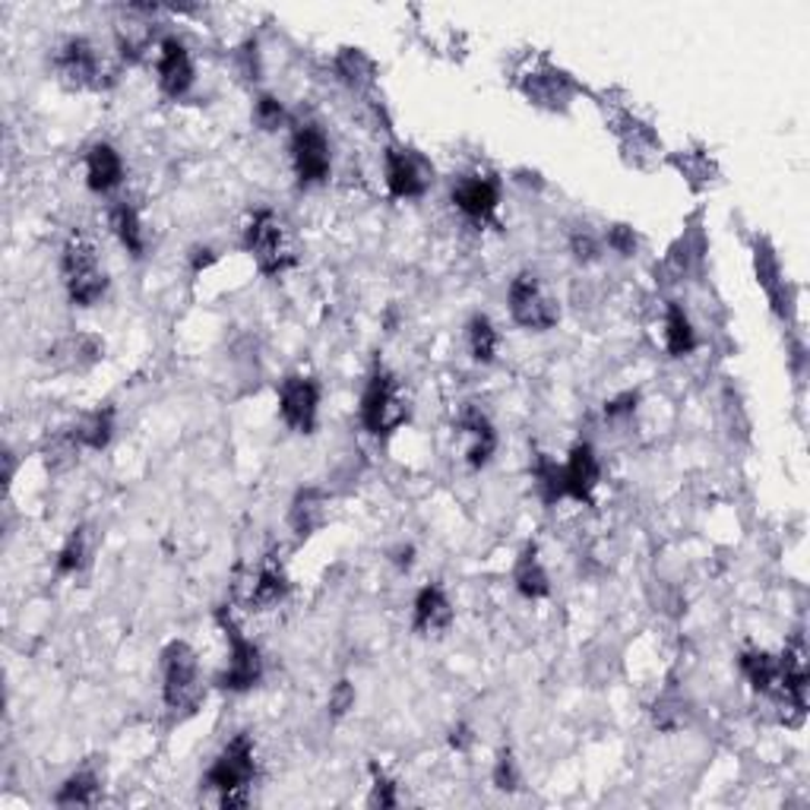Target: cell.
Instances as JSON below:
<instances>
[{
    "label": "cell",
    "instance_id": "836d02e7",
    "mask_svg": "<svg viewBox=\"0 0 810 810\" xmlns=\"http://www.w3.org/2000/svg\"><path fill=\"white\" fill-rule=\"evenodd\" d=\"M494 786H498L500 791L520 789V769H517V760H513L510 750H503L498 757V763H494Z\"/></svg>",
    "mask_w": 810,
    "mask_h": 810
},
{
    "label": "cell",
    "instance_id": "7402d4cb",
    "mask_svg": "<svg viewBox=\"0 0 810 810\" xmlns=\"http://www.w3.org/2000/svg\"><path fill=\"white\" fill-rule=\"evenodd\" d=\"M108 222H111V231H114V238L121 241V248L130 253V257H143L146 253V231H143V222H140V212L137 207H130V203H114L111 212H108Z\"/></svg>",
    "mask_w": 810,
    "mask_h": 810
},
{
    "label": "cell",
    "instance_id": "3957f363",
    "mask_svg": "<svg viewBox=\"0 0 810 810\" xmlns=\"http://www.w3.org/2000/svg\"><path fill=\"white\" fill-rule=\"evenodd\" d=\"M244 248L263 276H282L298 260L286 222L270 209H260L250 216L248 229H244Z\"/></svg>",
    "mask_w": 810,
    "mask_h": 810
},
{
    "label": "cell",
    "instance_id": "4316f807",
    "mask_svg": "<svg viewBox=\"0 0 810 810\" xmlns=\"http://www.w3.org/2000/svg\"><path fill=\"white\" fill-rule=\"evenodd\" d=\"M666 349L671 358H684L697 349V330L678 301H668L666 308Z\"/></svg>",
    "mask_w": 810,
    "mask_h": 810
},
{
    "label": "cell",
    "instance_id": "ac0fdd59",
    "mask_svg": "<svg viewBox=\"0 0 810 810\" xmlns=\"http://www.w3.org/2000/svg\"><path fill=\"white\" fill-rule=\"evenodd\" d=\"M86 184L96 193H111L124 184V159L111 143H96L86 152Z\"/></svg>",
    "mask_w": 810,
    "mask_h": 810
},
{
    "label": "cell",
    "instance_id": "d6a6232c",
    "mask_svg": "<svg viewBox=\"0 0 810 810\" xmlns=\"http://www.w3.org/2000/svg\"><path fill=\"white\" fill-rule=\"evenodd\" d=\"M671 162L684 171V178L690 181V184H693V188H697V181L709 184V181H712V174H716L712 162H709L707 156H700V152H684V159L678 156V159H671Z\"/></svg>",
    "mask_w": 810,
    "mask_h": 810
},
{
    "label": "cell",
    "instance_id": "1f68e13d",
    "mask_svg": "<svg viewBox=\"0 0 810 810\" xmlns=\"http://www.w3.org/2000/svg\"><path fill=\"white\" fill-rule=\"evenodd\" d=\"M253 121L260 130H267V133H276V130H282L286 121H289V114H286V108L279 99H272V96H260L257 104H253Z\"/></svg>",
    "mask_w": 810,
    "mask_h": 810
},
{
    "label": "cell",
    "instance_id": "603a6c76",
    "mask_svg": "<svg viewBox=\"0 0 810 810\" xmlns=\"http://www.w3.org/2000/svg\"><path fill=\"white\" fill-rule=\"evenodd\" d=\"M513 582L526 599H544L551 592V582L548 573L539 561V548L536 544H526L520 554V561L513 567Z\"/></svg>",
    "mask_w": 810,
    "mask_h": 810
},
{
    "label": "cell",
    "instance_id": "5bb4252c",
    "mask_svg": "<svg viewBox=\"0 0 810 810\" xmlns=\"http://www.w3.org/2000/svg\"><path fill=\"white\" fill-rule=\"evenodd\" d=\"M453 207L472 222H491L500 207V184L488 174H466L450 193Z\"/></svg>",
    "mask_w": 810,
    "mask_h": 810
},
{
    "label": "cell",
    "instance_id": "f35d334b",
    "mask_svg": "<svg viewBox=\"0 0 810 810\" xmlns=\"http://www.w3.org/2000/svg\"><path fill=\"white\" fill-rule=\"evenodd\" d=\"M633 406H637V393H623L621 399H611V402L604 406V416L621 418L627 416V412H633Z\"/></svg>",
    "mask_w": 810,
    "mask_h": 810
},
{
    "label": "cell",
    "instance_id": "4dcf8cb0",
    "mask_svg": "<svg viewBox=\"0 0 810 810\" xmlns=\"http://www.w3.org/2000/svg\"><path fill=\"white\" fill-rule=\"evenodd\" d=\"M536 488L544 503H554V500L563 498V478H561V462L554 459L539 457L536 462Z\"/></svg>",
    "mask_w": 810,
    "mask_h": 810
},
{
    "label": "cell",
    "instance_id": "ffe728a7",
    "mask_svg": "<svg viewBox=\"0 0 810 810\" xmlns=\"http://www.w3.org/2000/svg\"><path fill=\"white\" fill-rule=\"evenodd\" d=\"M104 346L96 339V336H67L61 339L58 346H51V352H48V361L54 364V368H61V371H86V368H92L99 358H102Z\"/></svg>",
    "mask_w": 810,
    "mask_h": 810
},
{
    "label": "cell",
    "instance_id": "f546056e",
    "mask_svg": "<svg viewBox=\"0 0 810 810\" xmlns=\"http://www.w3.org/2000/svg\"><path fill=\"white\" fill-rule=\"evenodd\" d=\"M89 561V532L86 529H73L70 539L58 554V573H80Z\"/></svg>",
    "mask_w": 810,
    "mask_h": 810
},
{
    "label": "cell",
    "instance_id": "e0dca14e",
    "mask_svg": "<svg viewBox=\"0 0 810 810\" xmlns=\"http://www.w3.org/2000/svg\"><path fill=\"white\" fill-rule=\"evenodd\" d=\"M753 272H757V282L760 289L767 291V298L772 301V308L779 317H786L789 311V301H786V272L779 263V253L772 250L767 238H757L753 241Z\"/></svg>",
    "mask_w": 810,
    "mask_h": 810
},
{
    "label": "cell",
    "instance_id": "8d00e7d4",
    "mask_svg": "<svg viewBox=\"0 0 810 810\" xmlns=\"http://www.w3.org/2000/svg\"><path fill=\"white\" fill-rule=\"evenodd\" d=\"M608 248L618 250L621 257H630L637 250V234H633V229H627V226H611L608 229Z\"/></svg>",
    "mask_w": 810,
    "mask_h": 810
},
{
    "label": "cell",
    "instance_id": "f1b7e54d",
    "mask_svg": "<svg viewBox=\"0 0 810 810\" xmlns=\"http://www.w3.org/2000/svg\"><path fill=\"white\" fill-rule=\"evenodd\" d=\"M336 73L352 86V89H364V86L374 83V63H371L368 54H361L358 48H346L336 58Z\"/></svg>",
    "mask_w": 810,
    "mask_h": 810
},
{
    "label": "cell",
    "instance_id": "277c9868",
    "mask_svg": "<svg viewBox=\"0 0 810 810\" xmlns=\"http://www.w3.org/2000/svg\"><path fill=\"white\" fill-rule=\"evenodd\" d=\"M409 421V399L399 377L377 368L361 396V424L374 437L396 434Z\"/></svg>",
    "mask_w": 810,
    "mask_h": 810
},
{
    "label": "cell",
    "instance_id": "e575fe53",
    "mask_svg": "<svg viewBox=\"0 0 810 810\" xmlns=\"http://www.w3.org/2000/svg\"><path fill=\"white\" fill-rule=\"evenodd\" d=\"M374 772V791H371V804L374 808H396L399 804V798H396V786L380 772L377 767H371Z\"/></svg>",
    "mask_w": 810,
    "mask_h": 810
},
{
    "label": "cell",
    "instance_id": "cb8c5ba5",
    "mask_svg": "<svg viewBox=\"0 0 810 810\" xmlns=\"http://www.w3.org/2000/svg\"><path fill=\"white\" fill-rule=\"evenodd\" d=\"M289 522L298 539L313 536L327 522V498L320 491H301L289 510Z\"/></svg>",
    "mask_w": 810,
    "mask_h": 810
},
{
    "label": "cell",
    "instance_id": "8fae6325",
    "mask_svg": "<svg viewBox=\"0 0 810 810\" xmlns=\"http://www.w3.org/2000/svg\"><path fill=\"white\" fill-rule=\"evenodd\" d=\"M291 166L304 188L323 184L330 178V140L317 124H301L291 137Z\"/></svg>",
    "mask_w": 810,
    "mask_h": 810
},
{
    "label": "cell",
    "instance_id": "484cf974",
    "mask_svg": "<svg viewBox=\"0 0 810 810\" xmlns=\"http://www.w3.org/2000/svg\"><path fill=\"white\" fill-rule=\"evenodd\" d=\"M111 434H114V412L111 409H99V412H89L86 418H80L73 424V443L80 450H104L111 443Z\"/></svg>",
    "mask_w": 810,
    "mask_h": 810
},
{
    "label": "cell",
    "instance_id": "8992f818",
    "mask_svg": "<svg viewBox=\"0 0 810 810\" xmlns=\"http://www.w3.org/2000/svg\"><path fill=\"white\" fill-rule=\"evenodd\" d=\"M507 304H510L513 323L522 327V330H532V333H544V330L558 327V320H561L558 298L548 291V286L541 282L536 272H520L510 282Z\"/></svg>",
    "mask_w": 810,
    "mask_h": 810
},
{
    "label": "cell",
    "instance_id": "2e32d148",
    "mask_svg": "<svg viewBox=\"0 0 810 810\" xmlns=\"http://www.w3.org/2000/svg\"><path fill=\"white\" fill-rule=\"evenodd\" d=\"M459 431L466 437V459H469V466H476V469L488 466V459L494 457V450H498V434H494L491 418L469 402L459 412Z\"/></svg>",
    "mask_w": 810,
    "mask_h": 810
},
{
    "label": "cell",
    "instance_id": "d6986e66",
    "mask_svg": "<svg viewBox=\"0 0 810 810\" xmlns=\"http://www.w3.org/2000/svg\"><path fill=\"white\" fill-rule=\"evenodd\" d=\"M416 630L421 637H440V633H447L450 630V623H453V604L447 599V592L431 582V586H424L421 592L416 596Z\"/></svg>",
    "mask_w": 810,
    "mask_h": 810
},
{
    "label": "cell",
    "instance_id": "44dd1931",
    "mask_svg": "<svg viewBox=\"0 0 810 810\" xmlns=\"http://www.w3.org/2000/svg\"><path fill=\"white\" fill-rule=\"evenodd\" d=\"M286 596H289V577H286L282 563L267 561L250 582V608L267 611V608L286 602Z\"/></svg>",
    "mask_w": 810,
    "mask_h": 810
},
{
    "label": "cell",
    "instance_id": "7a4b0ae2",
    "mask_svg": "<svg viewBox=\"0 0 810 810\" xmlns=\"http://www.w3.org/2000/svg\"><path fill=\"white\" fill-rule=\"evenodd\" d=\"M61 272L67 294L77 308H92L99 304L108 291V272L102 267V257L92 244V238L86 234H70L67 244H63L61 257Z\"/></svg>",
    "mask_w": 810,
    "mask_h": 810
},
{
    "label": "cell",
    "instance_id": "ba28073f",
    "mask_svg": "<svg viewBox=\"0 0 810 810\" xmlns=\"http://www.w3.org/2000/svg\"><path fill=\"white\" fill-rule=\"evenodd\" d=\"M219 623L226 630V640H229V666L226 671L219 674L216 684L222 690H231V693H244L250 687L260 684L263 678V659H260V649L253 640H248L241 633V627L231 621L226 611H219Z\"/></svg>",
    "mask_w": 810,
    "mask_h": 810
},
{
    "label": "cell",
    "instance_id": "30bf717a",
    "mask_svg": "<svg viewBox=\"0 0 810 810\" xmlns=\"http://www.w3.org/2000/svg\"><path fill=\"white\" fill-rule=\"evenodd\" d=\"M279 412L294 434H311L320 416V383L311 374H289L279 383Z\"/></svg>",
    "mask_w": 810,
    "mask_h": 810
},
{
    "label": "cell",
    "instance_id": "9a60e30c",
    "mask_svg": "<svg viewBox=\"0 0 810 810\" xmlns=\"http://www.w3.org/2000/svg\"><path fill=\"white\" fill-rule=\"evenodd\" d=\"M561 478L563 498L592 500L596 488H599V478H602V466H599V457H596L592 443H577L570 450V457L561 466Z\"/></svg>",
    "mask_w": 810,
    "mask_h": 810
},
{
    "label": "cell",
    "instance_id": "d590c367",
    "mask_svg": "<svg viewBox=\"0 0 810 810\" xmlns=\"http://www.w3.org/2000/svg\"><path fill=\"white\" fill-rule=\"evenodd\" d=\"M570 250H573V257L580 260V263H592V260H599V241H596V234H589V231H577L573 238H570Z\"/></svg>",
    "mask_w": 810,
    "mask_h": 810
},
{
    "label": "cell",
    "instance_id": "74e56055",
    "mask_svg": "<svg viewBox=\"0 0 810 810\" xmlns=\"http://www.w3.org/2000/svg\"><path fill=\"white\" fill-rule=\"evenodd\" d=\"M354 707V690L349 681H339L333 687V693H330V709H333V716H346L349 709Z\"/></svg>",
    "mask_w": 810,
    "mask_h": 810
},
{
    "label": "cell",
    "instance_id": "9c48e42d",
    "mask_svg": "<svg viewBox=\"0 0 810 810\" xmlns=\"http://www.w3.org/2000/svg\"><path fill=\"white\" fill-rule=\"evenodd\" d=\"M383 181H387L390 197H396V200H418L431 188L434 168L416 149L390 146L387 156H383Z\"/></svg>",
    "mask_w": 810,
    "mask_h": 810
},
{
    "label": "cell",
    "instance_id": "7c38bea8",
    "mask_svg": "<svg viewBox=\"0 0 810 810\" xmlns=\"http://www.w3.org/2000/svg\"><path fill=\"white\" fill-rule=\"evenodd\" d=\"M156 73H159V89L166 92L168 99H184L193 80H197L188 44L174 39V36L162 39L159 51H156Z\"/></svg>",
    "mask_w": 810,
    "mask_h": 810
},
{
    "label": "cell",
    "instance_id": "52a82bcc",
    "mask_svg": "<svg viewBox=\"0 0 810 810\" xmlns=\"http://www.w3.org/2000/svg\"><path fill=\"white\" fill-rule=\"evenodd\" d=\"M54 73L67 89H104L111 83L114 70L99 51V44L89 42L83 36L67 39L54 54Z\"/></svg>",
    "mask_w": 810,
    "mask_h": 810
},
{
    "label": "cell",
    "instance_id": "5b68a950",
    "mask_svg": "<svg viewBox=\"0 0 810 810\" xmlns=\"http://www.w3.org/2000/svg\"><path fill=\"white\" fill-rule=\"evenodd\" d=\"M203 697L200 659L193 646L174 640L162 652V700L171 712H193Z\"/></svg>",
    "mask_w": 810,
    "mask_h": 810
},
{
    "label": "cell",
    "instance_id": "d4e9b609",
    "mask_svg": "<svg viewBox=\"0 0 810 810\" xmlns=\"http://www.w3.org/2000/svg\"><path fill=\"white\" fill-rule=\"evenodd\" d=\"M99 798H102L99 776L92 769H80L54 794V804H61V808H92V804H99Z\"/></svg>",
    "mask_w": 810,
    "mask_h": 810
},
{
    "label": "cell",
    "instance_id": "83f0119b",
    "mask_svg": "<svg viewBox=\"0 0 810 810\" xmlns=\"http://www.w3.org/2000/svg\"><path fill=\"white\" fill-rule=\"evenodd\" d=\"M466 342H469V352L476 358L478 364H491L494 358H498V349H500V336L494 330V323L484 317V313H478L469 320V327H466Z\"/></svg>",
    "mask_w": 810,
    "mask_h": 810
},
{
    "label": "cell",
    "instance_id": "6da1fadb",
    "mask_svg": "<svg viewBox=\"0 0 810 810\" xmlns=\"http://www.w3.org/2000/svg\"><path fill=\"white\" fill-rule=\"evenodd\" d=\"M257 776V744L250 731H238L209 763L203 786L219 794L222 808H244L250 801V782Z\"/></svg>",
    "mask_w": 810,
    "mask_h": 810
},
{
    "label": "cell",
    "instance_id": "4fadbf2b",
    "mask_svg": "<svg viewBox=\"0 0 810 810\" xmlns=\"http://www.w3.org/2000/svg\"><path fill=\"white\" fill-rule=\"evenodd\" d=\"M520 89L529 102L539 104V108H548V111H563L570 104V99L577 96L573 80L563 70H558V67H551L548 61L532 67L520 80Z\"/></svg>",
    "mask_w": 810,
    "mask_h": 810
}]
</instances>
